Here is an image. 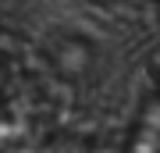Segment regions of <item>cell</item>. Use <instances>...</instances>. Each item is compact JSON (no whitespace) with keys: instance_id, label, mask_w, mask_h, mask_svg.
<instances>
[{"instance_id":"cell-1","label":"cell","mask_w":160,"mask_h":153,"mask_svg":"<svg viewBox=\"0 0 160 153\" xmlns=\"http://www.w3.org/2000/svg\"><path fill=\"white\" fill-rule=\"evenodd\" d=\"M128 153H160V89L139 110L128 135Z\"/></svg>"}]
</instances>
